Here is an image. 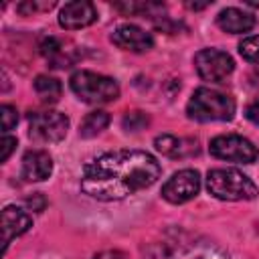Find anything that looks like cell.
<instances>
[{
	"instance_id": "1",
	"label": "cell",
	"mask_w": 259,
	"mask_h": 259,
	"mask_svg": "<svg viewBox=\"0 0 259 259\" xmlns=\"http://www.w3.org/2000/svg\"><path fill=\"white\" fill-rule=\"evenodd\" d=\"M162 174L160 162L142 150H115L83 166L81 188L97 200H121L152 186Z\"/></svg>"
},
{
	"instance_id": "2",
	"label": "cell",
	"mask_w": 259,
	"mask_h": 259,
	"mask_svg": "<svg viewBox=\"0 0 259 259\" xmlns=\"http://www.w3.org/2000/svg\"><path fill=\"white\" fill-rule=\"evenodd\" d=\"M144 259H229L227 251L208 239L188 233H170L162 241L144 247Z\"/></svg>"
},
{
	"instance_id": "3",
	"label": "cell",
	"mask_w": 259,
	"mask_h": 259,
	"mask_svg": "<svg viewBox=\"0 0 259 259\" xmlns=\"http://www.w3.org/2000/svg\"><path fill=\"white\" fill-rule=\"evenodd\" d=\"M206 188L219 200H253L257 196L255 182L235 168H214L206 174Z\"/></svg>"
},
{
	"instance_id": "4",
	"label": "cell",
	"mask_w": 259,
	"mask_h": 259,
	"mask_svg": "<svg viewBox=\"0 0 259 259\" xmlns=\"http://www.w3.org/2000/svg\"><path fill=\"white\" fill-rule=\"evenodd\" d=\"M186 113L196 121H229L235 115V101L227 93L198 87L188 99Z\"/></svg>"
},
{
	"instance_id": "5",
	"label": "cell",
	"mask_w": 259,
	"mask_h": 259,
	"mask_svg": "<svg viewBox=\"0 0 259 259\" xmlns=\"http://www.w3.org/2000/svg\"><path fill=\"white\" fill-rule=\"evenodd\" d=\"M73 93L85 103H109L119 97V87L111 77L93 71H75L71 75Z\"/></svg>"
},
{
	"instance_id": "6",
	"label": "cell",
	"mask_w": 259,
	"mask_h": 259,
	"mask_svg": "<svg viewBox=\"0 0 259 259\" xmlns=\"http://www.w3.org/2000/svg\"><path fill=\"white\" fill-rule=\"evenodd\" d=\"M69 130V117L63 111H36L30 113L28 117V136L36 142H45V144H53V142H61L67 136Z\"/></svg>"
},
{
	"instance_id": "7",
	"label": "cell",
	"mask_w": 259,
	"mask_h": 259,
	"mask_svg": "<svg viewBox=\"0 0 259 259\" xmlns=\"http://www.w3.org/2000/svg\"><path fill=\"white\" fill-rule=\"evenodd\" d=\"M208 150L219 160L239 162V164H251L259 158V150L253 146V142H249L247 138L237 136V134L212 138L208 144Z\"/></svg>"
},
{
	"instance_id": "8",
	"label": "cell",
	"mask_w": 259,
	"mask_h": 259,
	"mask_svg": "<svg viewBox=\"0 0 259 259\" xmlns=\"http://www.w3.org/2000/svg\"><path fill=\"white\" fill-rule=\"evenodd\" d=\"M194 67H196V73L200 75V79L210 81V83H221L223 79H227L233 73L235 63H233L231 55L225 51L202 49L194 55Z\"/></svg>"
},
{
	"instance_id": "9",
	"label": "cell",
	"mask_w": 259,
	"mask_h": 259,
	"mask_svg": "<svg viewBox=\"0 0 259 259\" xmlns=\"http://www.w3.org/2000/svg\"><path fill=\"white\" fill-rule=\"evenodd\" d=\"M200 190V174L192 168H184L176 172L164 186H162V196L172 202V204H182L192 200Z\"/></svg>"
},
{
	"instance_id": "10",
	"label": "cell",
	"mask_w": 259,
	"mask_h": 259,
	"mask_svg": "<svg viewBox=\"0 0 259 259\" xmlns=\"http://www.w3.org/2000/svg\"><path fill=\"white\" fill-rule=\"evenodd\" d=\"M97 20V10L87 0H73L67 2L59 12V24L65 30H77L93 24Z\"/></svg>"
},
{
	"instance_id": "11",
	"label": "cell",
	"mask_w": 259,
	"mask_h": 259,
	"mask_svg": "<svg viewBox=\"0 0 259 259\" xmlns=\"http://www.w3.org/2000/svg\"><path fill=\"white\" fill-rule=\"evenodd\" d=\"M111 42L123 51L132 53H146L154 47V38L150 32L136 24H121L111 32Z\"/></svg>"
},
{
	"instance_id": "12",
	"label": "cell",
	"mask_w": 259,
	"mask_h": 259,
	"mask_svg": "<svg viewBox=\"0 0 259 259\" xmlns=\"http://www.w3.org/2000/svg\"><path fill=\"white\" fill-rule=\"evenodd\" d=\"M32 227V219L18 206H6L2 210V247L8 249L10 241L24 235Z\"/></svg>"
},
{
	"instance_id": "13",
	"label": "cell",
	"mask_w": 259,
	"mask_h": 259,
	"mask_svg": "<svg viewBox=\"0 0 259 259\" xmlns=\"http://www.w3.org/2000/svg\"><path fill=\"white\" fill-rule=\"evenodd\" d=\"M53 172V158L45 150H28L22 156V178L28 182H42Z\"/></svg>"
},
{
	"instance_id": "14",
	"label": "cell",
	"mask_w": 259,
	"mask_h": 259,
	"mask_svg": "<svg viewBox=\"0 0 259 259\" xmlns=\"http://www.w3.org/2000/svg\"><path fill=\"white\" fill-rule=\"evenodd\" d=\"M217 24L225 32L241 34V32H249L255 26V16L239 8H225L217 16Z\"/></svg>"
},
{
	"instance_id": "15",
	"label": "cell",
	"mask_w": 259,
	"mask_h": 259,
	"mask_svg": "<svg viewBox=\"0 0 259 259\" xmlns=\"http://www.w3.org/2000/svg\"><path fill=\"white\" fill-rule=\"evenodd\" d=\"M34 91H36V95L40 97L42 103H55V101H59V97L63 93V87H61L59 79L49 77V75H38L34 79Z\"/></svg>"
},
{
	"instance_id": "16",
	"label": "cell",
	"mask_w": 259,
	"mask_h": 259,
	"mask_svg": "<svg viewBox=\"0 0 259 259\" xmlns=\"http://www.w3.org/2000/svg\"><path fill=\"white\" fill-rule=\"evenodd\" d=\"M154 146H156L158 152H162L168 158H182V156L188 154V148L184 146V140H180L176 136H170V134L158 136L154 140Z\"/></svg>"
},
{
	"instance_id": "17",
	"label": "cell",
	"mask_w": 259,
	"mask_h": 259,
	"mask_svg": "<svg viewBox=\"0 0 259 259\" xmlns=\"http://www.w3.org/2000/svg\"><path fill=\"white\" fill-rule=\"evenodd\" d=\"M109 125V113L107 111H91L87 113V117L83 119L79 134L83 138H95L97 134H101L105 127Z\"/></svg>"
},
{
	"instance_id": "18",
	"label": "cell",
	"mask_w": 259,
	"mask_h": 259,
	"mask_svg": "<svg viewBox=\"0 0 259 259\" xmlns=\"http://www.w3.org/2000/svg\"><path fill=\"white\" fill-rule=\"evenodd\" d=\"M239 53L249 63H259V34L247 36L239 42Z\"/></svg>"
},
{
	"instance_id": "19",
	"label": "cell",
	"mask_w": 259,
	"mask_h": 259,
	"mask_svg": "<svg viewBox=\"0 0 259 259\" xmlns=\"http://www.w3.org/2000/svg\"><path fill=\"white\" fill-rule=\"evenodd\" d=\"M148 115L144 113V111H130V113H125L123 115V119H121V125H123V130H127V132H140V130H144L146 125H148Z\"/></svg>"
},
{
	"instance_id": "20",
	"label": "cell",
	"mask_w": 259,
	"mask_h": 259,
	"mask_svg": "<svg viewBox=\"0 0 259 259\" xmlns=\"http://www.w3.org/2000/svg\"><path fill=\"white\" fill-rule=\"evenodd\" d=\"M0 113H2V132L6 134V132H10V130L16 125V121H18V111H16V107H12V105H2Z\"/></svg>"
},
{
	"instance_id": "21",
	"label": "cell",
	"mask_w": 259,
	"mask_h": 259,
	"mask_svg": "<svg viewBox=\"0 0 259 259\" xmlns=\"http://www.w3.org/2000/svg\"><path fill=\"white\" fill-rule=\"evenodd\" d=\"M53 6H55V2H47V4H38V2H22V4L16 6V10L22 12V14H32V12H36V10H47V8H53Z\"/></svg>"
},
{
	"instance_id": "22",
	"label": "cell",
	"mask_w": 259,
	"mask_h": 259,
	"mask_svg": "<svg viewBox=\"0 0 259 259\" xmlns=\"http://www.w3.org/2000/svg\"><path fill=\"white\" fill-rule=\"evenodd\" d=\"M245 117H247L251 123L259 125V97H257V99H253V101L245 107Z\"/></svg>"
},
{
	"instance_id": "23",
	"label": "cell",
	"mask_w": 259,
	"mask_h": 259,
	"mask_svg": "<svg viewBox=\"0 0 259 259\" xmlns=\"http://www.w3.org/2000/svg\"><path fill=\"white\" fill-rule=\"evenodd\" d=\"M16 138H12V136H4V140H2V162H6L8 158H10V154L14 152V148H16Z\"/></svg>"
},
{
	"instance_id": "24",
	"label": "cell",
	"mask_w": 259,
	"mask_h": 259,
	"mask_svg": "<svg viewBox=\"0 0 259 259\" xmlns=\"http://www.w3.org/2000/svg\"><path fill=\"white\" fill-rule=\"evenodd\" d=\"M26 204H28V208H32V210H36V212H40L42 208H45V204H47V200H45V196L40 194V192H34L30 198H26Z\"/></svg>"
},
{
	"instance_id": "25",
	"label": "cell",
	"mask_w": 259,
	"mask_h": 259,
	"mask_svg": "<svg viewBox=\"0 0 259 259\" xmlns=\"http://www.w3.org/2000/svg\"><path fill=\"white\" fill-rule=\"evenodd\" d=\"M93 259H125V255L121 253V251H101V253H97Z\"/></svg>"
},
{
	"instance_id": "26",
	"label": "cell",
	"mask_w": 259,
	"mask_h": 259,
	"mask_svg": "<svg viewBox=\"0 0 259 259\" xmlns=\"http://www.w3.org/2000/svg\"><path fill=\"white\" fill-rule=\"evenodd\" d=\"M251 79H253L255 85H259V63L255 65V69H253V73H251Z\"/></svg>"
}]
</instances>
